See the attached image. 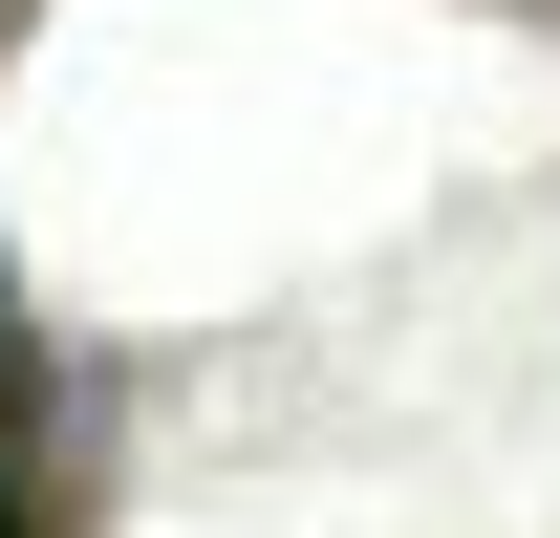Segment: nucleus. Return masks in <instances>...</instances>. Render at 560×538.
<instances>
[{
    "label": "nucleus",
    "instance_id": "1",
    "mask_svg": "<svg viewBox=\"0 0 560 538\" xmlns=\"http://www.w3.org/2000/svg\"><path fill=\"white\" fill-rule=\"evenodd\" d=\"M0 538H22V495H0Z\"/></svg>",
    "mask_w": 560,
    "mask_h": 538
}]
</instances>
